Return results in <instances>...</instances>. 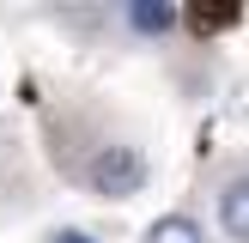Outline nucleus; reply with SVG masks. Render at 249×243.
I'll list each match as a JSON object with an SVG mask.
<instances>
[{"instance_id": "obj_1", "label": "nucleus", "mask_w": 249, "mask_h": 243, "mask_svg": "<svg viewBox=\"0 0 249 243\" xmlns=\"http://www.w3.org/2000/svg\"><path fill=\"white\" fill-rule=\"evenodd\" d=\"M85 182H91V194L128 201V194L146 189V158L134 152V146H97L91 164H85Z\"/></svg>"}, {"instance_id": "obj_2", "label": "nucleus", "mask_w": 249, "mask_h": 243, "mask_svg": "<svg viewBox=\"0 0 249 243\" xmlns=\"http://www.w3.org/2000/svg\"><path fill=\"white\" fill-rule=\"evenodd\" d=\"M219 225L237 243H249V182H231V189L219 194Z\"/></svg>"}, {"instance_id": "obj_3", "label": "nucleus", "mask_w": 249, "mask_h": 243, "mask_svg": "<svg viewBox=\"0 0 249 243\" xmlns=\"http://www.w3.org/2000/svg\"><path fill=\"white\" fill-rule=\"evenodd\" d=\"M128 18H134V31L164 36L170 24H177V6H164V0H134V6H128Z\"/></svg>"}, {"instance_id": "obj_4", "label": "nucleus", "mask_w": 249, "mask_h": 243, "mask_svg": "<svg viewBox=\"0 0 249 243\" xmlns=\"http://www.w3.org/2000/svg\"><path fill=\"white\" fill-rule=\"evenodd\" d=\"M146 243H207V231L195 225L189 213H170V219H158V225L146 231Z\"/></svg>"}, {"instance_id": "obj_5", "label": "nucleus", "mask_w": 249, "mask_h": 243, "mask_svg": "<svg viewBox=\"0 0 249 243\" xmlns=\"http://www.w3.org/2000/svg\"><path fill=\"white\" fill-rule=\"evenodd\" d=\"M231 18H237V6H195V12H189L195 31H225Z\"/></svg>"}, {"instance_id": "obj_6", "label": "nucleus", "mask_w": 249, "mask_h": 243, "mask_svg": "<svg viewBox=\"0 0 249 243\" xmlns=\"http://www.w3.org/2000/svg\"><path fill=\"white\" fill-rule=\"evenodd\" d=\"M55 243H91V237H85V231H61Z\"/></svg>"}]
</instances>
